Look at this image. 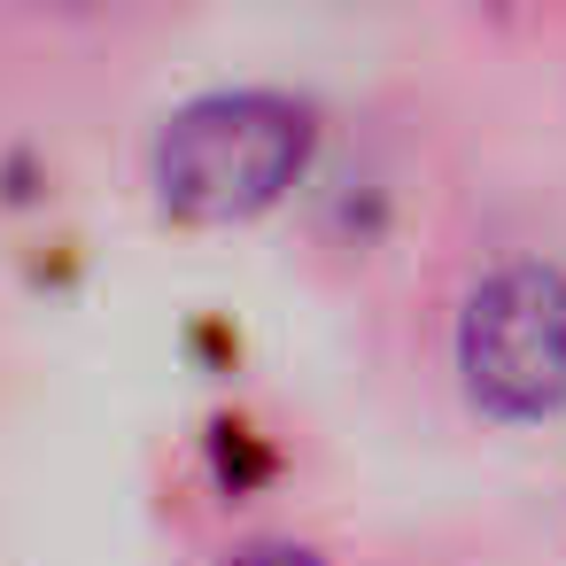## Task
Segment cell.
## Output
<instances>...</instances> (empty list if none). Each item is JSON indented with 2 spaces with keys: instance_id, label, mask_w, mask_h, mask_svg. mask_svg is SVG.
Returning <instances> with one entry per match:
<instances>
[{
  "instance_id": "1",
  "label": "cell",
  "mask_w": 566,
  "mask_h": 566,
  "mask_svg": "<svg viewBox=\"0 0 566 566\" xmlns=\"http://www.w3.org/2000/svg\"><path fill=\"white\" fill-rule=\"evenodd\" d=\"M311 156V117L280 94H210L179 109L156 140V195L195 226L256 218L295 187Z\"/></svg>"
},
{
  "instance_id": "2",
  "label": "cell",
  "mask_w": 566,
  "mask_h": 566,
  "mask_svg": "<svg viewBox=\"0 0 566 566\" xmlns=\"http://www.w3.org/2000/svg\"><path fill=\"white\" fill-rule=\"evenodd\" d=\"M458 365L465 388L504 411L535 419L566 396V272L551 264H512L473 287L465 326H458Z\"/></svg>"
},
{
  "instance_id": "3",
  "label": "cell",
  "mask_w": 566,
  "mask_h": 566,
  "mask_svg": "<svg viewBox=\"0 0 566 566\" xmlns=\"http://www.w3.org/2000/svg\"><path fill=\"white\" fill-rule=\"evenodd\" d=\"M233 566H326L318 551H303V543H249Z\"/></svg>"
}]
</instances>
